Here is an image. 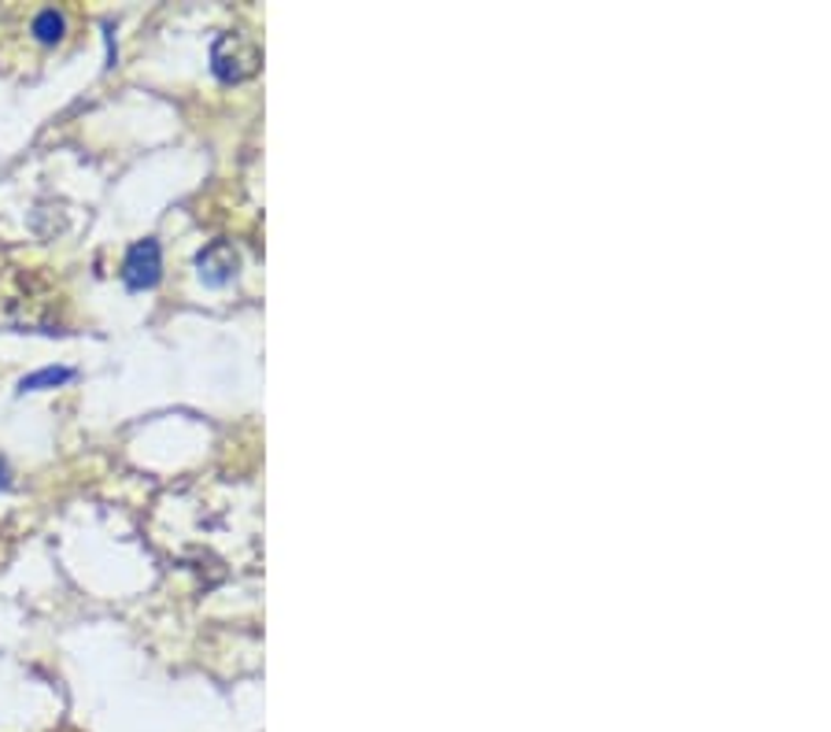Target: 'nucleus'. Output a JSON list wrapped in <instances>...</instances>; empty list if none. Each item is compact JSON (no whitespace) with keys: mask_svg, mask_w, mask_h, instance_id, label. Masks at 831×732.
Instances as JSON below:
<instances>
[{"mask_svg":"<svg viewBox=\"0 0 831 732\" xmlns=\"http://www.w3.org/2000/svg\"><path fill=\"white\" fill-rule=\"evenodd\" d=\"M30 34H34L41 45H56V41H64V34H67L64 12H56V8H41V12L34 15V23H30Z\"/></svg>","mask_w":831,"mask_h":732,"instance_id":"20e7f679","label":"nucleus"},{"mask_svg":"<svg viewBox=\"0 0 831 732\" xmlns=\"http://www.w3.org/2000/svg\"><path fill=\"white\" fill-rule=\"evenodd\" d=\"M0 489H8V467H4V459H0Z\"/></svg>","mask_w":831,"mask_h":732,"instance_id":"423d86ee","label":"nucleus"},{"mask_svg":"<svg viewBox=\"0 0 831 732\" xmlns=\"http://www.w3.org/2000/svg\"><path fill=\"white\" fill-rule=\"evenodd\" d=\"M255 67H259V48L244 34H222L211 45V70L222 86L244 81L248 75H255Z\"/></svg>","mask_w":831,"mask_h":732,"instance_id":"f257e3e1","label":"nucleus"},{"mask_svg":"<svg viewBox=\"0 0 831 732\" xmlns=\"http://www.w3.org/2000/svg\"><path fill=\"white\" fill-rule=\"evenodd\" d=\"M163 277V252H160V241H152V237H144L133 249L127 252V260H122V282H127L130 293H144V288H155Z\"/></svg>","mask_w":831,"mask_h":732,"instance_id":"f03ea898","label":"nucleus"},{"mask_svg":"<svg viewBox=\"0 0 831 732\" xmlns=\"http://www.w3.org/2000/svg\"><path fill=\"white\" fill-rule=\"evenodd\" d=\"M237 263H241V255H237L230 241H211L207 249H200V255H196V274H200L204 285L222 288L237 274Z\"/></svg>","mask_w":831,"mask_h":732,"instance_id":"7ed1b4c3","label":"nucleus"},{"mask_svg":"<svg viewBox=\"0 0 831 732\" xmlns=\"http://www.w3.org/2000/svg\"><path fill=\"white\" fill-rule=\"evenodd\" d=\"M67 381H75V370H70V367H45V370H37V374H26L23 381H19V393L59 389V385H67Z\"/></svg>","mask_w":831,"mask_h":732,"instance_id":"39448f33","label":"nucleus"}]
</instances>
